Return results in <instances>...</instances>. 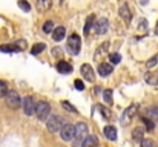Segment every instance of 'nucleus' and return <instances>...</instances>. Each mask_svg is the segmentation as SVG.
<instances>
[{
    "instance_id": "obj_1",
    "label": "nucleus",
    "mask_w": 158,
    "mask_h": 147,
    "mask_svg": "<svg viewBox=\"0 0 158 147\" xmlns=\"http://www.w3.org/2000/svg\"><path fill=\"white\" fill-rule=\"evenodd\" d=\"M46 127H48V130H49L51 133H55V132L61 130V127H63V120H61V116L51 115V116L46 120Z\"/></svg>"
},
{
    "instance_id": "obj_2",
    "label": "nucleus",
    "mask_w": 158,
    "mask_h": 147,
    "mask_svg": "<svg viewBox=\"0 0 158 147\" xmlns=\"http://www.w3.org/2000/svg\"><path fill=\"white\" fill-rule=\"evenodd\" d=\"M49 113H51V106H49V103L40 101V103L37 104V110H35L37 118H39L40 121H46V120L49 118Z\"/></svg>"
},
{
    "instance_id": "obj_3",
    "label": "nucleus",
    "mask_w": 158,
    "mask_h": 147,
    "mask_svg": "<svg viewBox=\"0 0 158 147\" xmlns=\"http://www.w3.org/2000/svg\"><path fill=\"white\" fill-rule=\"evenodd\" d=\"M5 101H6V106L9 109H17L22 104V98H20V95L15 91H9L6 94V97H5Z\"/></svg>"
},
{
    "instance_id": "obj_4",
    "label": "nucleus",
    "mask_w": 158,
    "mask_h": 147,
    "mask_svg": "<svg viewBox=\"0 0 158 147\" xmlns=\"http://www.w3.org/2000/svg\"><path fill=\"white\" fill-rule=\"evenodd\" d=\"M80 48H81V40L78 37V34H72L69 39H68V49L72 55H77L80 52Z\"/></svg>"
},
{
    "instance_id": "obj_5",
    "label": "nucleus",
    "mask_w": 158,
    "mask_h": 147,
    "mask_svg": "<svg viewBox=\"0 0 158 147\" xmlns=\"http://www.w3.org/2000/svg\"><path fill=\"white\" fill-rule=\"evenodd\" d=\"M22 104H23V112H25V115H28V116L35 115V110H37V103L34 101V98H32V97L23 98Z\"/></svg>"
},
{
    "instance_id": "obj_6",
    "label": "nucleus",
    "mask_w": 158,
    "mask_h": 147,
    "mask_svg": "<svg viewBox=\"0 0 158 147\" xmlns=\"http://www.w3.org/2000/svg\"><path fill=\"white\" fill-rule=\"evenodd\" d=\"M74 137H75V127L72 124H63L60 130V138L63 141H72Z\"/></svg>"
},
{
    "instance_id": "obj_7",
    "label": "nucleus",
    "mask_w": 158,
    "mask_h": 147,
    "mask_svg": "<svg viewBox=\"0 0 158 147\" xmlns=\"http://www.w3.org/2000/svg\"><path fill=\"white\" fill-rule=\"evenodd\" d=\"M88 137V126L86 123H77L75 124V141H83Z\"/></svg>"
},
{
    "instance_id": "obj_8",
    "label": "nucleus",
    "mask_w": 158,
    "mask_h": 147,
    "mask_svg": "<svg viewBox=\"0 0 158 147\" xmlns=\"http://www.w3.org/2000/svg\"><path fill=\"white\" fill-rule=\"evenodd\" d=\"M80 72H81L83 78H85V80H88L89 83H94V81H95L94 71H92V67H91L89 64H81V67H80Z\"/></svg>"
},
{
    "instance_id": "obj_9",
    "label": "nucleus",
    "mask_w": 158,
    "mask_h": 147,
    "mask_svg": "<svg viewBox=\"0 0 158 147\" xmlns=\"http://www.w3.org/2000/svg\"><path fill=\"white\" fill-rule=\"evenodd\" d=\"M107 29H109V20L107 18L102 17L98 22H95V31H97V34L103 35V34H106Z\"/></svg>"
},
{
    "instance_id": "obj_10",
    "label": "nucleus",
    "mask_w": 158,
    "mask_h": 147,
    "mask_svg": "<svg viewBox=\"0 0 158 147\" xmlns=\"http://www.w3.org/2000/svg\"><path fill=\"white\" fill-rule=\"evenodd\" d=\"M81 147H98V138L95 135H88L81 141Z\"/></svg>"
},
{
    "instance_id": "obj_11",
    "label": "nucleus",
    "mask_w": 158,
    "mask_h": 147,
    "mask_svg": "<svg viewBox=\"0 0 158 147\" xmlns=\"http://www.w3.org/2000/svg\"><path fill=\"white\" fill-rule=\"evenodd\" d=\"M97 71H98V74L102 77H107V75L112 74V64H109V63H100Z\"/></svg>"
},
{
    "instance_id": "obj_12",
    "label": "nucleus",
    "mask_w": 158,
    "mask_h": 147,
    "mask_svg": "<svg viewBox=\"0 0 158 147\" xmlns=\"http://www.w3.org/2000/svg\"><path fill=\"white\" fill-rule=\"evenodd\" d=\"M57 71L60 72V74H71L72 72V66L68 63V61H58L57 63Z\"/></svg>"
},
{
    "instance_id": "obj_13",
    "label": "nucleus",
    "mask_w": 158,
    "mask_h": 147,
    "mask_svg": "<svg viewBox=\"0 0 158 147\" xmlns=\"http://www.w3.org/2000/svg\"><path fill=\"white\" fill-rule=\"evenodd\" d=\"M120 17H121V18H124V22H126V23H129V22H131V18H132L131 11H129V6H127L126 3L120 6Z\"/></svg>"
},
{
    "instance_id": "obj_14",
    "label": "nucleus",
    "mask_w": 158,
    "mask_h": 147,
    "mask_svg": "<svg viewBox=\"0 0 158 147\" xmlns=\"http://www.w3.org/2000/svg\"><path fill=\"white\" fill-rule=\"evenodd\" d=\"M134 113H135V106H131V107H127V110L123 113V116H121V124H129V120L134 116Z\"/></svg>"
},
{
    "instance_id": "obj_15",
    "label": "nucleus",
    "mask_w": 158,
    "mask_h": 147,
    "mask_svg": "<svg viewBox=\"0 0 158 147\" xmlns=\"http://www.w3.org/2000/svg\"><path fill=\"white\" fill-rule=\"evenodd\" d=\"M66 35V29L63 28V26H57L55 29L52 31V39L55 42H60V40H63V37Z\"/></svg>"
},
{
    "instance_id": "obj_16",
    "label": "nucleus",
    "mask_w": 158,
    "mask_h": 147,
    "mask_svg": "<svg viewBox=\"0 0 158 147\" xmlns=\"http://www.w3.org/2000/svg\"><path fill=\"white\" fill-rule=\"evenodd\" d=\"M92 26H95V15H94V14H91V15L88 17V20H86V25H85V29H83L85 35H89Z\"/></svg>"
},
{
    "instance_id": "obj_17",
    "label": "nucleus",
    "mask_w": 158,
    "mask_h": 147,
    "mask_svg": "<svg viewBox=\"0 0 158 147\" xmlns=\"http://www.w3.org/2000/svg\"><path fill=\"white\" fill-rule=\"evenodd\" d=\"M105 135H106L107 140L115 141V140H117V129H115L114 126H106L105 127Z\"/></svg>"
},
{
    "instance_id": "obj_18",
    "label": "nucleus",
    "mask_w": 158,
    "mask_h": 147,
    "mask_svg": "<svg viewBox=\"0 0 158 147\" xmlns=\"http://www.w3.org/2000/svg\"><path fill=\"white\" fill-rule=\"evenodd\" d=\"M144 78H146V81H148L149 84L157 86L158 84V71H155V72H148Z\"/></svg>"
},
{
    "instance_id": "obj_19",
    "label": "nucleus",
    "mask_w": 158,
    "mask_h": 147,
    "mask_svg": "<svg viewBox=\"0 0 158 147\" xmlns=\"http://www.w3.org/2000/svg\"><path fill=\"white\" fill-rule=\"evenodd\" d=\"M146 115L149 116V120H152L154 123L158 121V106H152L146 110Z\"/></svg>"
},
{
    "instance_id": "obj_20",
    "label": "nucleus",
    "mask_w": 158,
    "mask_h": 147,
    "mask_svg": "<svg viewBox=\"0 0 158 147\" xmlns=\"http://www.w3.org/2000/svg\"><path fill=\"white\" fill-rule=\"evenodd\" d=\"M143 135H144V129H143V127H137V129H134V132H132L134 140H135V141H140V143L144 140Z\"/></svg>"
},
{
    "instance_id": "obj_21",
    "label": "nucleus",
    "mask_w": 158,
    "mask_h": 147,
    "mask_svg": "<svg viewBox=\"0 0 158 147\" xmlns=\"http://www.w3.org/2000/svg\"><path fill=\"white\" fill-rule=\"evenodd\" d=\"M45 49H46V45H45V43H35V45L32 46V49H31V52H32L34 55H37V54H42Z\"/></svg>"
},
{
    "instance_id": "obj_22",
    "label": "nucleus",
    "mask_w": 158,
    "mask_h": 147,
    "mask_svg": "<svg viewBox=\"0 0 158 147\" xmlns=\"http://www.w3.org/2000/svg\"><path fill=\"white\" fill-rule=\"evenodd\" d=\"M37 8L42 11H46L51 8V0H37Z\"/></svg>"
},
{
    "instance_id": "obj_23",
    "label": "nucleus",
    "mask_w": 158,
    "mask_h": 147,
    "mask_svg": "<svg viewBox=\"0 0 158 147\" xmlns=\"http://www.w3.org/2000/svg\"><path fill=\"white\" fill-rule=\"evenodd\" d=\"M103 100H105V103H107V104H112V101H114V94H112L110 89H106L105 92H103Z\"/></svg>"
},
{
    "instance_id": "obj_24",
    "label": "nucleus",
    "mask_w": 158,
    "mask_h": 147,
    "mask_svg": "<svg viewBox=\"0 0 158 147\" xmlns=\"http://www.w3.org/2000/svg\"><path fill=\"white\" fill-rule=\"evenodd\" d=\"M140 147H158L157 143L154 141V140H151V138H144L141 143H140Z\"/></svg>"
},
{
    "instance_id": "obj_25",
    "label": "nucleus",
    "mask_w": 158,
    "mask_h": 147,
    "mask_svg": "<svg viewBox=\"0 0 158 147\" xmlns=\"http://www.w3.org/2000/svg\"><path fill=\"white\" fill-rule=\"evenodd\" d=\"M8 92H9V91H8V84H6V81L0 80V98H5Z\"/></svg>"
},
{
    "instance_id": "obj_26",
    "label": "nucleus",
    "mask_w": 158,
    "mask_h": 147,
    "mask_svg": "<svg viewBox=\"0 0 158 147\" xmlns=\"http://www.w3.org/2000/svg\"><path fill=\"white\" fill-rule=\"evenodd\" d=\"M17 51H22V49H19L15 45H9V46H0V52H17Z\"/></svg>"
},
{
    "instance_id": "obj_27",
    "label": "nucleus",
    "mask_w": 158,
    "mask_h": 147,
    "mask_svg": "<svg viewBox=\"0 0 158 147\" xmlns=\"http://www.w3.org/2000/svg\"><path fill=\"white\" fill-rule=\"evenodd\" d=\"M61 106H63V109H66L68 112H72V113H74V112H75V113L78 112V110L75 109V106H72L69 101H63V103H61Z\"/></svg>"
},
{
    "instance_id": "obj_28",
    "label": "nucleus",
    "mask_w": 158,
    "mask_h": 147,
    "mask_svg": "<svg viewBox=\"0 0 158 147\" xmlns=\"http://www.w3.org/2000/svg\"><path fill=\"white\" fill-rule=\"evenodd\" d=\"M141 120H143V123H144V126H146V129H148V130H152V129L155 127V123H154L152 120H149L148 116H143Z\"/></svg>"
},
{
    "instance_id": "obj_29",
    "label": "nucleus",
    "mask_w": 158,
    "mask_h": 147,
    "mask_svg": "<svg viewBox=\"0 0 158 147\" xmlns=\"http://www.w3.org/2000/svg\"><path fill=\"white\" fill-rule=\"evenodd\" d=\"M19 6H20V9H23L25 12H29V11H31V5H29L26 0H19Z\"/></svg>"
},
{
    "instance_id": "obj_30",
    "label": "nucleus",
    "mask_w": 158,
    "mask_h": 147,
    "mask_svg": "<svg viewBox=\"0 0 158 147\" xmlns=\"http://www.w3.org/2000/svg\"><path fill=\"white\" fill-rule=\"evenodd\" d=\"M109 58H110L112 64H118V63L121 61V55H120V54H117V52L110 54V55H109Z\"/></svg>"
},
{
    "instance_id": "obj_31",
    "label": "nucleus",
    "mask_w": 158,
    "mask_h": 147,
    "mask_svg": "<svg viewBox=\"0 0 158 147\" xmlns=\"http://www.w3.org/2000/svg\"><path fill=\"white\" fill-rule=\"evenodd\" d=\"M54 29H55V28H54V23H52V22H46V23L43 25V31H45L46 34H51Z\"/></svg>"
},
{
    "instance_id": "obj_32",
    "label": "nucleus",
    "mask_w": 158,
    "mask_h": 147,
    "mask_svg": "<svg viewBox=\"0 0 158 147\" xmlns=\"http://www.w3.org/2000/svg\"><path fill=\"white\" fill-rule=\"evenodd\" d=\"M157 64H158V55L152 57V58L148 61V67H154V66H157Z\"/></svg>"
},
{
    "instance_id": "obj_33",
    "label": "nucleus",
    "mask_w": 158,
    "mask_h": 147,
    "mask_svg": "<svg viewBox=\"0 0 158 147\" xmlns=\"http://www.w3.org/2000/svg\"><path fill=\"white\" fill-rule=\"evenodd\" d=\"M74 86H75V89H77V91H83V89H85V84H83V81H81V80H75Z\"/></svg>"
},
{
    "instance_id": "obj_34",
    "label": "nucleus",
    "mask_w": 158,
    "mask_h": 147,
    "mask_svg": "<svg viewBox=\"0 0 158 147\" xmlns=\"http://www.w3.org/2000/svg\"><path fill=\"white\" fill-rule=\"evenodd\" d=\"M100 112L103 113V116H105V118H109V115H110V113L107 112V109H106V107H103V106H100Z\"/></svg>"
},
{
    "instance_id": "obj_35",
    "label": "nucleus",
    "mask_w": 158,
    "mask_h": 147,
    "mask_svg": "<svg viewBox=\"0 0 158 147\" xmlns=\"http://www.w3.org/2000/svg\"><path fill=\"white\" fill-rule=\"evenodd\" d=\"M155 34L158 35V23H157V28H155Z\"/></svg>"
}]
</instances>
